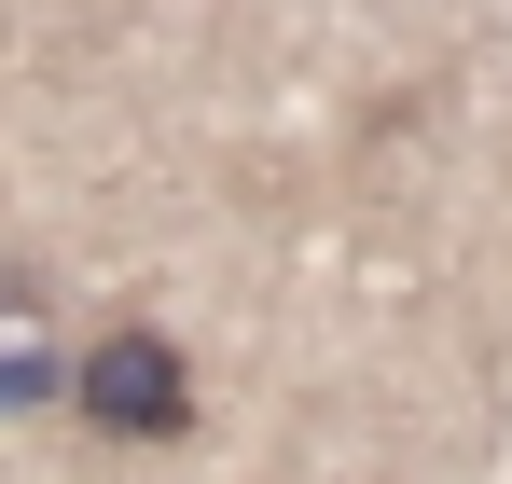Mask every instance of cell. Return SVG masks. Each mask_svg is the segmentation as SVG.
Returning <instances> with one entry per match:
<instances>
[{"label":"cell","mask_w":512,"mask_h":484,"mask_svg":"<svg viewBox=\"0 0 512 484\" xmlns=\"http://www.w3.org/2000/svg\"><path fill=\"white\" fill-rule=\"evenodd\" d=\"M70 402H84L97 443H180L194 429V360H180L167 332H97L84 360H70Z\"/></svg>","instance_id":"obj_1"},{"label":"cell","mask_w":512,"mask_h":484,"mask_svg":"<svg viewBox=\"0 0 512 484\" xmlns=\"http://www.w3.org/2000/svg\"><path fill=\"white\" fill-rule=\"evenodd\" d=\"M56 388H70L56 346H14V360H0V402H56Z\"/></svg>","instance_id":"obj_2"}]
</instances>
